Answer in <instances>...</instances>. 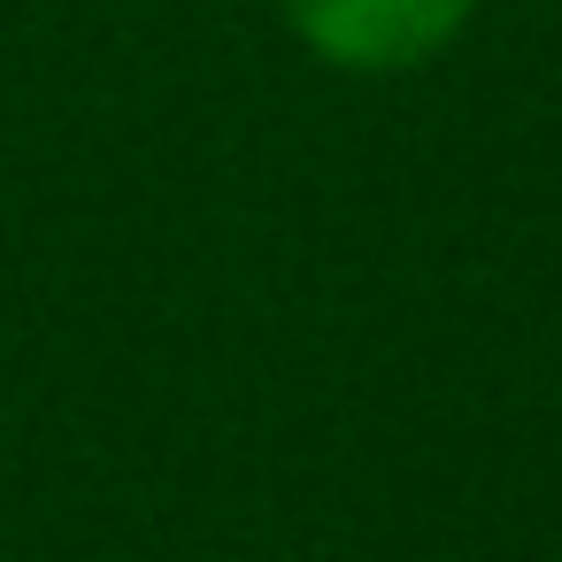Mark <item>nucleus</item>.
Segmentation results:
<instances>
[{"label":"nucleus","mask_w":562,"mask_h":562,"mask_svg":"<svg viewBox=\"0 0 562 562\" xmlns=\"http://www.w3.org/2000/svg\"><path fill=\"white\" fill-rule=\"evenodd\" d=\"M278 9L316 63L347 78H393L447 55L477 16V0H278Z\"/></svg>","instance_id":"obj_1"}]
</instances>
